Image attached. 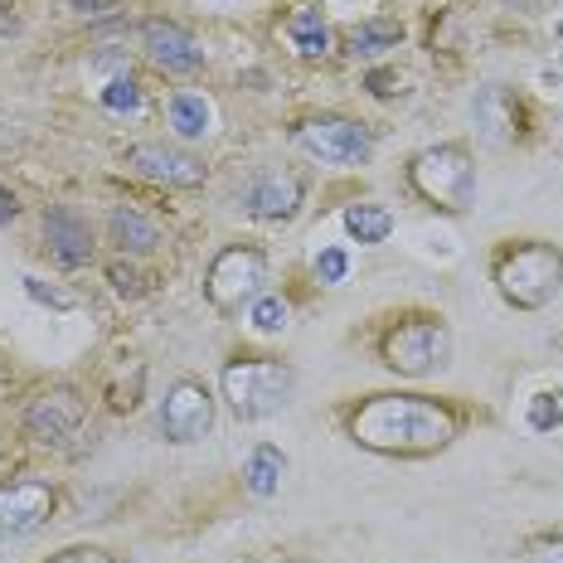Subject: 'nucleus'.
Wrapping results in <instances>:
<instances>
[{
	"label": "nucleus",
	"instance_id": "obj_5",
	"mask_svg": "<svg viewBox=\"0 0 563 563\" xmlns=\"http://www.w3.org/2000/svg\"><path fill=\"white\" fill-rule=\"evenodd\" d=\"M219 384H224L229 408L243 422L273 418L291 398V369L282 365V360H233V365H224V374H219Z\"/></svg>",
	"mask_w": 563,
	"mask_h": 563
},
{
	"label": "nucleus",
	"instance_id": "obj_31",
	"mask_svg": "<svg viewBox=\"0 0 563 563\" xmlns=\"http://www.w3.org/2000/svg\"><path fill=\"white\" fill-rule=\"evenodd\" d=\"M559 40H563V20H559Z\"/></svg>",
	"mask_w": 563,
	"mask_h": 563
},
{
	"label": "nucleus",
	"instance_id": "obj_17",
	"mask_svg": "<svg viewBox=\"0 0 563 563\" xmlns=\"http://www.w3.org/2000/svg\"><path fill=\"white\" fill-rule=\"evenodd\" d=\"M287 40H291V49H297L301 58L331 54V25H325V15L321 10H311V5H297L287 15Z\"/></svg>",
	"mask_w": 563,
	"mask_h": 563
},
{
	"label": "nucleus",
	"instance_id": "obj_6",
	"mask_svg": "<svg viewBox=\"0 0 563 563\" xmlns=\"http://www.w3.org/2000/svg\"><path fill=\"white\" fill-rule=\"evenodd\" d=\"M263 291H267V253L249 249V243H233V249H224L214 263H209V273H205L209 307L224 311V316L249 311Z\"/></svg>",
	"mask_w": 563,
	"mask_h": 563
},
{
	"label": "nucleus",
	"instance_id": "obj_19",
	"mask_svg": "<svg viewBox=\"0 0 563 563\" xmlns=\"http://www.w3.org/2000/svg\"><path fill=\"white\" fill-rule=\"evenodd\" d=\"M282 472H287V456H282L273 442H263V448H253V456L243 462V486H249L257 500H267V496H277Z\"/></svg>",
	"mask_w": 563,
	"mask_h": 563
},
{
	"label": "nucleus",
	"instance_id": "obj_18",
	"mask_svg": "<svg viewBox=\"0 0 563 563\" xmlns=\"http://www.w3.org/2000/svg\"><path fill=\"white\" fill-rule=\"evenodd\" d=\"M340 229H345L350 243H384L394 233V214L384 205H350L345 214H340Z\"/></svg>",
	"mask_w": 563,
	"mask_h": 563
},
{
	"label": "nucleus",
	"instance_id": "obj_9",
	"mask_svg": "<svg viewBox=\"0 0 563 563\" xmlns=\"http://www.w3.org/2000/svg\"><path fill=\"white\" fill-rule=\"evenodd\" d=\"M54 510V486L40 476H25V481H10L0 486V544L10 539H25L34 534Z\"/></svg>",
	"mask_w": 563,
	"mask_h": 563
},
{
	"label": "nucleus",
	"instance_id": "obj_10",
	"mask_svg": "<svg viewBox=\"0 0 563 563\" xmlns=\"http://www.w3.org/2000/svg\"><path fill=\"white\" fill-rule=\"evenodd\" d=\"M209 428H214V398H209V389L199 379H180L166 394V404H161V432H166V442L190 448Z\"/></svg>",
	"mask_w": 563,
	"mask_h": 563
},
{
	"label": "nucleus",
	"instance_id": "obj_32",
	"mask_svg": "<svg viewBox=\"0 0 563 563\" xmlns=\"http://www.w3.org/2000/svg\"><path fill=\"white\" fill-rule=\"evenodd\" d=\"M559 404H563V389H559Z\"/></svg>",
	"mask_w": 563,
	"mask_h": 563
},
{
	"label": "nucleus",
	"instance_id": "obj_3",
	"mask_svg": "<svg viewBox=\"0 0 563 563\" xmlns=\"http://www.w3.org/2000/svg\"><path fill=\"white\" fill-rule=\"evenodd\" d=\"M448 355H452V335L442 316H408V321L389 325L379 340V360L394 374H408V379L438 374L448 365Z\"/></svg>",
	"mask_w": 563,
	"mask_h": 563
},
{
	"label": "nucleus",
	"instance_id": "obj_22",
	"mask_svg": "<svg viewBox=\"0 0 563 563\" xmlns=\"http://www.w3.org/2000/svg\"><path fill=\"white\" fill-rule=\"evenodd\" d=\"M398 40H404L398 25H389V20H369V25H360L350 34V54H384V49H398Z\"/></svg>",
	"mask_w": 563,
	"mask_h": 563
},
{
	"label": "nucleus",
	"instance_id": "obj_1",
	"mask_svg": "<svg viewBox=\"0 0 563 563\" xmlns=\"http://www.w3.org/2000/svg\"><path fill=\"white\" fill-rule=\"evenodd\" d=\"M456 438V413L422 394H369L350 413V442L379 456H432Z\"/></svg>",
	"mask_w": 563,
	"mask_h": 563
},
{
	"label": "nucleus",
	"instance_id": "obj_15",
	"mask_svg": "<svg viewBox=\"0 0 563 563\" xmlns=\"http://www.w3.org/2000/svg\"><path fill=\"white\" fill-rule=\"evenodd\" d=\"M166 117H170V132L180 141H199L214 132V102L205 92H175L166 102Z\"/></svg>",
	"mask_w": 563,
	"mask_h": 563
},
{
	"label": "nucleus",
	"instance_id": "obj_8",
	"mask_svg": "<svg viewBox=\"0 0 563 563\" xmlns=\"http://www.w3.org/2000/svg\"><path fill=\"white\" fill-rule=\"evenodd\" d=\"M78 422H84V398H78V389H68V384H54V389L34 394L25 404V432H30V442H44V448L68 442L78 432Z\"/></svg>",
	"mask_w": 563,
	"mask_h": 563
},
{
	"label": "nucleus",
	"instance_id": "obj_28",
	"mask_svg": "<svg viewBox=\"0 0 563 563\" xmlns=\"http://www.w3.org/2000/svg\"><path fill=\"white\" fill-rule=\"evenodd\" d=\"M64 5L84 10V15H102V10H112V5H117V0H64Z\"/></svg>",
	"mask_w": 563,
	"mask_h": 563
},
{
	"label": "nucleus",
	"instance_id": "obj_21",
	"mask_svg": "<svg viewBox=\"0 0 563 563\" xmlns=\"http://www.w3.org/2000/svg\"><path fill=\"white\" fill-rule=\"evenodd\" d=\"M287 321H291V307L282 297H273V291H263V297L249 307V325L257 335H282L287 331Z\"/></svg>",
	"mask_w": 563,
	"mask_h": 563
},
{
	"label": "nucleus",
	"instance_id": "obj_27",
	"mask_svg": "<svg viewBox=\"0 0 563 563\" xmlns=\"http://www.w3.org/2000/svg\"><path fill=\"white\" fill-rule=\"evenodd\" d=\"M44 563H117V559L98 544H74V549H58V554L44 559Z\"/></svg>",
	"mask_w": 563,
	"mask_h": 563
},
{
	"label": "nucleus",
	"instance_id": "obj_20",
	"mask_svg": "<svg viewBox=\"0 0 563 563\" xmlns=\"http://www.w3.org/2000/svg\"><path fill=\"white\" fill-rule=\"evenodd\" d=\"M476 122H481V132H486L490 141H510L515 122H520L510 92L506 88H486V92H481V98H476Z\"/></svg>",
	"mask_w": 563,
	"mask_h": 563
},
{
	"label": "nucleus",
	"instance_id": "obj_23",
	"mask_svg": "<svg viewBox=\"0 0 563 563\" xmlns=\"http://www.w3.org/2000/svg\"><path fill=\"white\" fill-rule=\"evenodd\" d=\"M98 102H102L108 112H136V108H141V88H136V78H132V74L108 78V84L98 88Z\"/></svg>",
	"mask_w": 563,
	"mask_h": 563
},
{
	"label": "nucleus",
	"instance_id": "obj_4",
	"mask_svg": "<svg viewBox=\"0 0 563 563\" xmlns=\"http://www.w3.org/2000/svg\"><path fill=\"white\" fill-rule=\"evenodd\" d=\"M408 185L438 209H472L476 199V166L466 146H428L408 161Z\"/></svg>",
	"mask_w": 563,
	"mask_h": 563
},
{
	"label": "nucleus",
	"instance_id": "obj_12",
	"mask_svg": "<svg viewBox=\"0 0 563 563\" xmlns=\"http://www.w3.org/2000/svg\"><path fill=\"white\" fill-rule=\"evenodd\" d=\"M141 49L156 68L166 74H199L205 68V49L195 44L190 30H180L175 20H146L141 25Z\"/></svg>",
	"mask_w": 563,
	"mask_h": 563
},
{
	"label": "nucleus",
	"instance_id": "obj_13",
	"mask_svg": "<svg viewBox=\"0 0 563 563\" xmlns=\"http://www.w3.org/2000/svg\"><path fill=\"white\" fill-rule=\"evenodd\" d=\"M243 209L253 219H263V224H282V219H291L301 209V180L287 170H263L243 190Z\"/></svg>",
	"mask_w": 563,
	"mask_h": 563
},
{
	"label": "nucleus",
	"instance_id": "obj_11",
	"mask_svg": "<svg viewBox=\"0 0 563 563\" xmlns=\"http://www.w3.org/2000/svg\"><path fill=\"white\" fill-rule=\"evenodd\" d=\"M126 166L156 185H170V190H195V185H205V161L180 146H166V141H136V146L126 151Z\"/></svg>",
	"mask_w": 563,
	"mask_h": 563
},
{
	"label": "nucleus",
	"instance_id": "obj_7",
	"mask_svg": "<svg viewBox=\"0 0 563 563\" xmlns=\"http://www.w3.org/2000/svg\"><path fill=\"white\" fill-rule=\"evenodd\" d=\"M291 141L321 166H360L369 161V132L350 117H307L291 126Z\"/></svg>",
	"mask_w": 563,
	"mask_h": 563
},
{
	"label": "nucleus",
	"instance_id": "obj_26",
	"mask_svg": "<svg viewBox=\"0 0 563 563\" xmlns=\"http://www.w3.org/2000/svg\"><path fill=\"white\" fill-rule=\"evenodd\" d=\"M345 273H350L345 249H325V253H316V277H321V282H345Z\"/></svg>",
	"mask_w": 563,
	"mask_h": 563
},
{
	"label": "nucleus",
	"instance_id": "obj_2",
	"mask_svg": "<svg viewBox=\"0 0 563 563\" xmlns=\"http://www.w3.org/2000/svg\"><path fill=\"white\" fill-rule=\"evenodd\" d=\"M490 277H496V291L506 297V307L515 311H539L559 297L563 287V253L554 243H539V239H525V243H506L490 263Z\"/></svg>",
	"mask_w": 563,
	"mask_h": 563
},
{
	"label": "nucleus",
	"instance_id": "obj_29",
	"mask_svg": "<svg viewBox=\"0 0 563 563\" xmlns=\"http://www.w3.org/2000/svg\"><path fill=\"white\" fill-rule=\"evenodd\" d=\"M20 214V205H15V195L5 190V185H0V224H10V219Z\"/></svg>",
	"mask_w": 563,
	"mask_h": 563
},
{
	"label": "nucleus",
	"instance_id": "obj_24",
	"mask_svg": "<svg viewBox=\"0 0 563 563\" xmlns=\"http://www.w3.org/2000/svg\"><path fill=\"white\" fill-rule=\"evenodd\" d=\"M530 428H534V432H559V428H563L559 389H544V394L530 398Z\"/></svg>",
	"mask_w": 563,
	"mask_h": 563
},
{
	"label": "nucleus",
	"instance_id": "obj_14",
	"mask_svg": "<svg viewBox=\"0 0 563 563\" xmlns=\"http://www.w3.org/2000/svg\"><path fill=\"white\" fill-rule=\"evenodd\" d=\"M44 239H49V253L64 267L92 263V229H88V219L78 214V209H68V205L49 209V214H44Z\"/></svg>",
	"mask_w": 563,
	"mask_h": 563
},
{
	"label": "nucleus",
	"instance_id": "obj_25",
	"mask_svg": "<svg viewBox=\"0 0 563 563\" xmlns=\"http://www.w3.org/2000/svg\"><path fill=\"white\" fill-rule=\"evenodd\" d=\"M525 563H563V534H534V539H525Z\"/></svg>",
	"mask_w": 563,
	"mask_h": 563
},
{
	"label": "nucleus",
	"instance_id": "obj_30",
	"mask_svg": "<svg viewBox=\"0 0 563 563\" xmlns=\"http://www.w3.org/2000/svg\"><path fill=\"white\" fill-rule=\"evenodd\" d=\"M331 10H355V5H374V0H325Z\"/></svg>",
	"mask_w": 563,
	"mask_h": 563
},
{
	"label": "nucleus",
	"instance_id": "obj_16",
	"mask_svg": "<svg viewBox=\"0 0 563 563\" xmlns=\"http://www.w3.org/2000/svg\"><path fill=\"white\" fill-rule=\"evenodd\" d=\"M108 239L117 243L122 253H151L161 243V229L151 224L141 209H132V205H117L112 214H108Z\"/></svg>",
	"mask_w": 563,
	"mask_h": 563
}]
</instances>
